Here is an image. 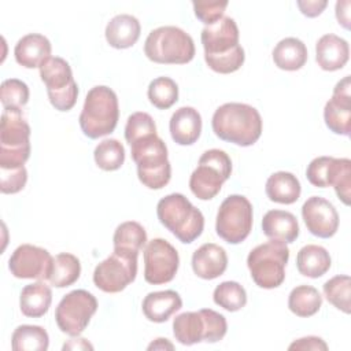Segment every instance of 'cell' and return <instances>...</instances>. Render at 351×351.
<instances>
[{"mask_svg": "<svg viewBox=\"0 0 351 351\" xmlns=\"http://www.w3.org/2000/svg\"><path fill=\"white\" fill-rule=\"evenodd\" d=\"M350 7H351V3L348 0L336 3V18H337V22L344 29H350Z\"/></svg>", "mask_w": 351, "mask_h": 351, "instance_id": "obj_45", "label": "cell"}, {"mask_svg": "<svg viewBox=\"0 0 351 351\" xmlns=\"http://www.w3.org/2000/svg\"><path fill=\"white\" fill-rule=\"evenodd\" d=\"M306 177L308 182L317 188L333 186L337 197L350 204L351 192V160L347 158L318 156L314 158L307 169Z\"/></svg>", "mask_w": 351, "mask_h": 351, "instance_id": "obj_14", "label": "cell"}, {"mask_svg": "<svg viewBox=\"0 0 351 351\" xmlns=\"http://www.w3.org/2000/svg\"><path fill=\"white\" fill-rule=\"evenodd\" d=\"M271 56L278 69L285 71H296L306 64L308 53L302 40L296 37H287L277 43Z\"/></svg>", "mask_w": 351, "mask_h": 351, "instance_id": "obj_27", "label": "cell"}, {"mask_svg": "<svg viewBox=\"0 0 351 351\" xmlns=\"http://www.w3.org/2000/svg\"><path fill=\"white\" fill-rule=\"evenodd\" d=\"M159 222L181 243H193L204 229V217L182 193H170L156 206Z\"/></svg>", "mask_w": 351, "mask_h": 351, "instance_id": "obj_4", "label": "cell"}, {"mask_svg": "<svg viewBox=\"0 0 351 351\" xmlns=\"http://www.w3.org/2000/svg\"><path fill=\"white\" fill-rule=\"evenodd\" d=\"M93 350V346L89 344L86 341V339H73V340H69V343H66L63 346V350Z\"/></svg>", "mask_w": 351, "mask_h": 351, "instance_id": "obj_46", "label": "cell"}, {"mask_svg": "<svg viewBox=\"0 0 351 351\" xmlns=\"http://www.w3.org/2000/svg\"><path fill=\"white\" fill-rule=\"evenodd\" d=\"M144 53L155 63L185 64L195 58V43L186 32L177 26H160L147 36Z\"/></svg>", "mask_w": 351, "mask_h": 351, "instance_id": "obj_6", "label": "cell"}, {"mask_svg": "<svg viewBox=\"0 0 351 351\" xmlns=\"http://www.w3.org/2000/svg\"><path fill=\"white\" fill-rule=\"evenodd\" d=\"M96 165L104 171L118 170L125 162V148L115 138H106L100 141L93 152Z\"/></svg>", "mask_w": 351, "mask_h": 351, "instance_id": "obj_37", "label": "cell"}, {"mask_svg": "<svg viewBox=\"0 0 351 351\" xmlns=\"http://www.w3.org/2000/svg\"><path fill=\"white\" fill-rule=\"evenodd\" d=\"M147 95L154 107L167 110L178 100V85L170 77H158L149 82Z\"/></svg>", "mask_w": 351, "mask_h": 351, "instance_id": "obj_34", "label": "cell"}, {"mask_svg": "<svg viewBox=\"0 0 351 351\" xmlns=\"http://www.w3.org/2000/svg\"><path fill=\"white\" fill-rule=\"evenodd\" d=\"M173 350L174 346L167 340V339H163V337H159L156 339L155 341H152L149 346H148V350Z\"/></svg>", "mask_w": 351, "mask_h": 351, "instance_id": "obj_47", "label": "cell"}, {"mask_svg": "<svg viewBox=\"0 0 351 351\" xmlns=\"http://www.w3.org/2000/svg\"><path fill=\"white\" fill-rule=\"evenodd\" d=\"M239 27L233 18L222 16L218 22L204 26L200 34L207 66L219 74L237 71L245 59L239 44Z\"/></svg>", "mask_w": 351, "mask_h": 351, "instance_id": "obj_1", "label": "cell"}, {"mask_svg": "<svg viewBox=\"0 0 351 351\" xmlns=\"http://www.w3.org/2000/svg\"><path fill=\"white\" fill-rule=\"evenodd\" d=\"M97 310L96 298L85 289H74L64 295L55 310L59 329L69 336H80Z\"/></svg>", "mask_w": 351, "mask_h": 351, "instance_id": "obj_15", "label": "cell"}, {"mask_svg": "<svg viewBox=\"0 0 351 351\" xmlns=\"http://www.w3.org/2000/svg\"><path fill=\"white\" fill-rule=\"evenodd\" d=\"M322 306V296L311 285H298L288 296V308L298 317L307 318L318 313Z\"/></svg>", "mask_w": 351, "mask_h": 351, "instance_id": "obj_33", "label": "cell"}, {"mask_svg": "<svg viewBox=\"0 0 351 351\" xmlns=\"http://www.w3.org/2000/svg\"><path fill=\"white\" fill-rule=\"evenodd\" d=\"M137 256L138 252L114 248L112 254L100 262L93 271L95 285L107 293H117L123 291L137 276Z\"/></svg>", "mask_w": 351, "mask_h": 351, "instance_id": "obj_12", "label": "cell"}, {"mask_svg": "<svg viewBox=\"0 0 351 351\" xmlns=\"http://www.w3.org/2000/svg\"><path fill=\"white\" fill-rule=\"evenodd\" d=\"M211 126L217 137L240 147L255 144L262 134L259 111L245 103H225L219 106L213 115Z\"/></svg>", "mask_w": 351, "mask_h": 351, "instance_id": "obj_2", "label": "cell"}, {"mask_svg": "<svg viewBox=\"0 0 351 351\" xmlns=\"http://www.w3.org/2000/svg\"><path fill=\"white\" fill-rule=\"evenodd\" d=\"M119 119L117 93L106 86H93L85 97L80 114V128L89 138H99L114 132Z\"/></svg>", "mask_w": 351, "mask_h": 351, "instance_id": "obj_3", "label": "cell"}, {"mask_svg": "<svg viewBox=\"0 0 351 351\" xmlns=\"http://www.w3.org/2000/svg\"><path fill=\"white\" fill-rule=\"evenodd\" d=\"M141 33L140 22L136 16L129 14L115 15L106 26V40L117 49H126L133 47Z\"/></svg>", "mask_w": 351, "mask_h": 351, "instance_id": "obj_25", "label": "cell"}, {"mask_svg": "<svg viewBox=\"0 0 351 351\" xmlns=\"http://www.w3.org/2000/svg\"><path fill=\"white\" fill-rule=\"evenodd\" d=\"M192 5L196 18L206 26H210L223 16L228 1H193Z\"/></svg>", "mask_w": 351, "mask_h": 351, "instance_id": "obj_42", "label": "cell"}, {"mask_svg": "<svg viewBox=\"0 0 351 351\" xmlns=\"http://www.w3.org/2000/svg\"><path fill=\"white\" fill-rule=\"evenodd\" d=\"M351 80L346 75L335 88L332 97L324 108V119L328 129L336 134L350 136L351 132Z\"/></svg>", "mask_w": 351, "mask_h": 351, "instance_id": "obj_18", "label": "cell"}, {"mask_svg": "<svg viewBox=\"0 0 351 351\" xmlns=\"http://www.w3.org/2000/svg\"><path fill=\"white\" fill-rule=\"evenodd\" d=\"M41 81L47 86L51 104L58 111H70L78 97V85L73 78L70 64L59 56L48 58L40 66Z\"/></svg>", "mask_w": 351, "mask_h": 351, "instance_id": "obj_11", "label": "cell"}, {"mask_svg": "<svg viewBox=\"0 0 351 351\" xmlns=\"http://www.w3.org/2000/svg\"><path fill=\"white\" fill-rule=\"evenodd\" d=\"M169 129L174 143L192 145L202 133V117L193 107H180L170 118Z\"/></svg>", "mask_w": 351, "mask_h": 351, "instance_id": "obj_23", "label": "cell"}, {"mask_svg": "<svg viewBox=\"0 0 351 351\" xmlns=\"http://www.w3.org/2000/svg\"><path fill=\"white\" fill-rule=\"evenodd\" d=\"M81 274L80 259L69 252H60L53 258L52 270L48 281L56 288H66L73 285Z\"/></svg>", "mask_w": 351, "mask_h": 351, "instance_id": "obj_31", "label": "cell"}, {"mask_svg": "<svg viewBox=\"0 0 351 351\" xmlns=\"http://www.w3.org/2000/svg\"><path fill=\"white\" fill-rule=\"evenodd\" d=\"M53 258L41 247L22 244L14 250L8 259V269L16 278L48 280Z\"/></svg>", "mask_w": 351, "mask_h": 351, "instance_id": "obj_17", "label": "cell"}, {"mask_svg": "<svg viewBox=\"0 0 351 351\" xmlns=\"http://www.w3.org/2000/svg\"><path fill=\"white\" fill-rule=\"evenodd\" d=\"M214 303L228 311H239L247 304V292L237 281H223L215 287Z\"/></svg>", "mask_w": 351, "mask_h": 351, "instance_id": "obj_36", "label": "cell"}, {"mask_svg": "<svg viewBox=\"0 0 351 351\" xmlns=\"http://www.w3.org/2000/svg\"><path fill=\"white\" fill-rule=\"evenodd\" d=\"M348 43L336 34H324L315 44V60L325 71L343 69L348 62Z\"/></svg>", "mask_w": 351, "mask_h": 351, "instance_id": "obj_22", "label": "cell"}, {"mask_svg": "<svg viewBox=\"0 0 351 351\" xmlns=\"http://www.w3.org/2000/svg\"><path fill=\"white\" fill-rule=\"evenodd\" d=\"M302 217L307 230L317 237L329 239L339 229V214L335 206L325 197H308L302 206Z\"/></svg>", "mask_w": 351, "mask_h": 351, "instance_id": "obj_19", "label": "cell"}, {"mask_svg": "<svg viewBox=\"0 0 351 351\" xmlns=\"http://www.w3.org/2000/svg\"><path fill=\"white\" fill-rule=\"evenodd\" d=\"M143 313L151 322H166L182 307V299L173 289L149 292L143 300Z\"/></svg>", "mask_w": 351, "mask_h": 351, "instance_id": "obj_24", "label": "cell"}, {"mask_svg": "<svg viewBox=\"0 0 351 351\" xmlns=\"http://www.w3.org/2000/svg\"><path fill=\"white\" fill-rule=\"evenodd\" d=\"M228 267L226 251L214 243L200 245L192 255L193 273L203 280H214L225 273Z\"/></svg>", "mask_w": 351, "mask_h": 351, "instance_id": "obj_20", "label": "cell"}, {"mask_svg": "<svg viewBox=\"0 0 351 351\" xmlns=\"http://www.w3.org/2000/svg\"><path fill=\"white\" fill-rule=\"evenodd\" d=\"M114 248H125L140 252L147 244V232L136 221H126L117 226L112 237Z\"/></svg>", "mask_w": 351, "mask_h": 351, "instance_id": "obj_35", "label": "cell"}, {"mask_svg": "<svg viewBox=\"0 0 351 351\" xmlns=\"http://www.w3.org/2000/svg\"><path fill=\"white\" fill-rule=\"evenodd\" d=\"M300 12L308 18H314L318 16L325 7L328 5V1L325 0H307V1H298L296 3Z\"/></svg>", "mask_w": 351, "mask_h": 351, "instance_id": "obj_44", "label": "cell"}, {"mask_svg": "<svg viewBox=\"0 0 351 351\" xmlns=\"http://www.w3.org/2000/svg\"><path fill=\"white\" fill-rule=\"evenodd\" d=\"M332 261L329 252L317 244L302 247L296 255V267L304 277L318 278L330 269Z\"/></svg>", "mask_w": 351, "mask_h": 351, "instance_id": "obj_30", "label": "cell"}, {"mask_svg": "<svg viewBox=\"0 0 351 351\" xmlns=\"http://www.w3.org/2000/svg\"><path fill=\"white\" fill-rule=\"evenodd\" d=\"M132 159L137 165L140 182L149 189H162L171 178V166L165 141L152 134L130 145Z\"/></svg>", "mask_w": 351, "mask_h": 351, "instance_id": "obj_5", "label": "cell"}, {"mask_svg": "<svg viewBox=\"0 0 351 351\" xmlns=\"http://www.w3.org/2000/svg\"><path fill=\"white\" fill-rule=\"evenodd\" d=\"M226 330V318L211 308L185 311L178 314L173 321V335L184 346H192L200 341L217 343L223 339Z\"/></svg>", "mask_w": 351, "mask_h": 351, "instance_id": "obj_8", "label": "cell"}, {"mask_svg": "<svg viewBox=\"0 0 351 351\" xmlns=\"http://www.w3.org/2000/svg\"><path fill=\"white\" fill-rule=\"evenodd\" d=\"M29 86L18 78H8L1 82L0 99L4 110H22L29 101Z\"/></svg>", "mask_w": 351, "mask_h": 351, "instance_id": "obj_39", "label": "cell"}, {"mask_svg": "<svg viewBox=\"0 0 351 351\" xmlns=\"http://www.w3.org/2000/svg\"><path fill=\"white\" fill-rule=\"evenodd\" d=\"M232 174V160L229 155L218 148L203 152L199 158L197 167L189 178L191 192L200 200L215 197L222 184Z\"/></svg>", "mask_w": 351, "mask_h": 351, "instance_id": "obj_10", "label": "cell"}, {"mask_svg": "<svg viewBox=\"0 0 351 351\" xmlns=\"http://www.w3.org/2000/svg\"><path fill=\"white\" fill-rule=\"evenodd\" d=\"M30 126L22 110H4L0 122V169L25 166L30 156Z\"/></svg>", "mask_w": 351, "mask_h": 351, "instance_id": "obj_9", "label": "cell"}, {"mask_svg": "<svg viewBox=\"0 0 351 351\" xmlns=\"http://www.w3.org/2000/svg\"><path fill=\"white\" fill-rule=\"evenodd\" d=\"M288 259L289 248L287 243L270 239L251 250L247 256V266L258 287L273 289L284 282Z\"/></svg>", "mask_w": 351, "mask_h": 351, "instance_id": "obj_7", "label": "cell"}, {"mask_svg": "<svg viewBox=\"0 0 351 351\" xmlns=\"http://www.w3.org/2000/svg\"><path fill=\"white\" fill-rule=\"evenodd\" d=\"M289 350H322L326 351L328 350V344L317 336H307V337H302L295 340L292 344H289L288 347Z\"/></svg>", "mask_w": 351, "mask_h": 351, "instance_id": "obj_43", "label": "cell"}, {"mask_svg": "<svg viewBox=\"0 0 351 351\" xmlns=\"http://www.w3.org/2000/svg\"><path fill=\"white\" fill-rule=\"evenodd\" d=\"M152 134H156V125L149 114L138 111L133 112L128 118L125 126V140L129 145Z\"/></svg>", "mask_w": 351, "mask_h": 351, "instance_id": "obj_40", "label": "cell"}, {"mask_svg": "<svg viewBox=\"0 0 351 351\" xmlns=\"http://www.w3.org/2000/svg\"><path fill=\"white\" fill-rule=\"evenodd\" d=\"M324 295L330 304L346 314H350V295H351V278L350 276L340 274L329 278L324 284Z\"/></svg>", "mask_w": 351, "mask_h": 351, "instance_id": "obj_38", "label": "cell"}, {"mask_svg": "<svg viewBox=\"0 0 351 351\" xmlns=\"http://www.w3.org/2000/svg\"><path fill=\"white\" fill-rule=\"evenodd\" d=\"M51 43L40 33H29L18 40L14 48V56L18 64L26 69H36L51 58Z\"/></svg>", "mask_w": 351, "mask_h": 351, "instance_id": "obj_21", "label": "cell"}, {"mask_svg": "<svg viewBox=\"0 0 351 351\" xmlns=\"http://www.w3.org/2000/svg\"><path fill=\"white\" fill-rule=\"evenodd\" d=\"M262 232L271 240L293 243L299 236V223L289 211L270 210L263 215Z\"/></svg>", "mask_w": 351, "mask_h": 351, "instance_id": "obj_26", "label": "cell"}, {"mask_svg": "<svg viewBox=\"0 0 351 351\" xmlns=\"http://www.w3.org/2000/svg\"><path fill=\"white\" fill-rule=\"evenodd\" d=\"M252 204L243 195H230L219 206L215 221L217 234L229 244L244 241L252 229Z\"/></svg>", "mask_w": 351, "mask_h": 351, "instance_id": "obj_13", "label": "cell"}, {"mask_svg": "<svg viewBox=\"0 0 351 351\" xmlns=\"http://www.w3.org/2000/svg\"><path fill=\"white\" fill-rule=\"evenodd\" d=\"M27 181V170L25 166L18 169H0V191L5 195L18 193Z\"/></svg>", "mask_w": 351, "mask_h": 351, "instance_id": "obj_41", "label": "cell"}, {"mask_svg": "<svg viewBox=\"0 0 351 351\" xmlns=\"http://www.w3.org/2000/svg\"><path fill=\"white\" fill-rule=\"evenodd\" d=\"M49 346V336L43 326L19 325L11 336L14 351H45Z\"/></svg>", "mask_w": 351, "mask_h": 351, "instance_id": "obj_32", "label": "cell"}, {"mask_svg": "<svg viewBox=\"0 0 351 351\" xmlns=\"http://www.w3.org/2000/svg\"><path fill=\"white\" fill-rule=\"evenodd\" d=\"M180 256L177 250L165 239H154L144 250V278L148 284L170 282L177 274Z\"/></svg>", "mask_w": 351, "mask_h": 351, "instance_id": "obj_16", "label": "cell"}, {"mask_svg": "<svg viewBox=\"0 0 351 351\" xmlns=\"http://www.w3.org/2000/svg\"><path fill=\"white\" fill-rule=\"evenodd\" d=\"M267 197L280 204H292L300 197L302 186L296 176L289 171L273 173L266 181Z\"/></svg>", "mask_w": 351, "mask_h": 351, "instance_id": "obj_29", "label": "cell"}, {"mask_svg": "<svg viewBox=\"0 0 351 351\" xmlns=\"http://www.w3.org/2000/svg\"><path fill=\"white\" fill-rule=\"evenodd\" d=\"M51 302H52V291L43 281L29 284L21 291L19 307L22 314L26 317H30V318L43 317L49 310Z\"/></svg>", "mask_w": 351, "mask_h": 351, "instance_id": "obj_28", "label": "cell"}]
</instances>
